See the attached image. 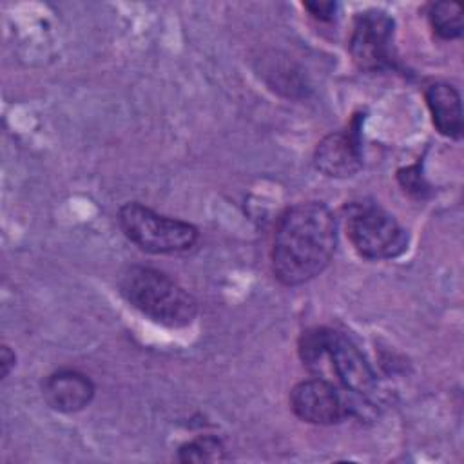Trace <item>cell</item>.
Listing matches in <instances>:
<instances>
[{
	"label": "cell",
	"instance_id": "1",
	"mask_svg": "<svg viewBox=\"0 0 464 464\" xmlns=\"http://www.w3.org/2000/svg\"><path fill=\"white\" fill-rule=\"evenodd\" d=\"M337 246V221L321 201L288 207L277 219L272 241V272L285 286H299L317 277Z\"/></svg>",
	"mask_w": 464,
	"mask_h": 464
},
{
	"label": "cell",
	"instance_id": "10",
	"mask_svg": "<svg viewBox=\"0 0 464 464\" xmlns=\"http://www.w3.org/2000/svg\"><path fill=\"white\" fill-rule=\"evenodd\" d=\"M424 100L439 134L450 140H460L464 130L460 92L446 82H435L426 87Z\"/></svg>",
	"mask_w": 464,
	"mask_h": 464
},
{
	"label": "cell",
	"instance_id": "7",
	"mask_svg": "<svg viewBox=\"0 0 464 464\" xmlns=\"http://www.w3.org/2000/svg\"><path fill=\"white\" fill-rule=\"evenodd\" d=\"M290 408L297 419L315 426L339 424L357 411L355 402L341 393L332 381L317 375L292 388Z\"/></svg>",
	"mask_w": 464,
	"mask_h": 464
},
{
	"label": "cell",
	"instance_id": "16",
	"mask_svg": "<svg viewBox=\"0 0 464 464\" xmlns=\"http://www.w3.org/2000/svg\"><path fill=\"white\" fill-rule=\"evenodd\" d=\"M14 361H16L14 352H13L7 344H2V348H0V368H2V379H5V377L11 373V370L14 368Z\"/></svg>",
	"mask_w": 464,
	"mask_h": 464
},
{
	"label": "cell",
	"instance_id": "15",
	"mask_svg": "<svg viewBox=\"0 0 464 464\" xmlns=\"http://www.w3.org/2000/svg\"><path fill=\"white\" fill-rule=\"evenodd\" d=\"M303 7L308 11V14L319 22H330L335 16L337 4L335 2H304Z\"/></svg>",
	"mask_w": 464,
	"mask_h": 464
},
{
	"label": "cell",
	"instance_id": "14",
	"mask_svg": "<svg viewBox=\"0 0 464 464\" xmlns=\"http://www.w3.org/2000/svg\"><path fill=\"white\" fill-rule=\"evenodd\" d=\"M397 181H399V185L402 187L404 192H408L415 198H424L430 190V185L426 183L419 163L399 169L397 170Z\"/></svg>",
	"mask_w": 464,
	"mask_h": 464
},
{
	"label": "cell",
	"instance_id": "9",
	"mask_svg": "<svg viewBox=\"0 0 464 464\" xmlns=\"http://www.w3.org/2000/svg\"><path fill=\"white\" fill-rule=\"evenodd\" d=\"M96 386L89 375L80 370L62 368L49 373L42 382L45 404L60 413H76L91 404Z\"/></svg>",
	"mask_w": 464,
	"mask_h": 464
},
{
	"label": "cell",
	"instance_id": "8",
	"mask_svg": "<svg viewBox=\"0 0 464 464\" xmlns=\"http://www.w3.org/2000/svg\"><path fill=\"white\" fill-rule=\"evenodd\" d=\"M361 120L353 116L352 121L339 130L326 134L314 150L315 169L335 179L352 178L362 169V143H361Z\"/></svg>",
	"mask_w": 464,
	"mask_h": 464
},
{
	"label": "cell",
	"instance_id": "3",
	"mask_svg": "<svg viewBox=\"0 0 464 464\" xmlns=\"http://www.w3.org/2000/svg\"><path fill=\"white\" fill-rule=\"evenodd\" d=\"M118 225L130 243L149 254H185L199 239V230L192 223L163 216L138 201L120 207Z\"/></svg>",
	"mask_w": 464,
	"mask_h": 464
},
{
	"label": "cell",
	"instance_id": "13",
	"mask_svg": "<svg viewBox=\"0 0 464 464\" xmlns=\"http://www.w3.org/2000/svg\"><path fill=\"white\" fill-rule=\"evenodd\" d=\"M227 459V448L216 435H199L178 448L179 462H221Z\"/></svg>",
	"mask_w": 464,
	"mask_h": 464
},
{
	"label": "cell",
	"instance_id": "6",
	"mask_svg": "<svg viewBox=\"0 0 464 464\" xmlns=\"http://www.w3.org/2000/svg\"><path fill=\"white\" fill-rule=\"evenodd\" d=\"M312 372L317 377L335 375L346 392L359 397H368L377 388V375L361 350L350 337L332 328H328L323 355Z\"/></svg>",
	"mask_w": 464,
	"mask_h": 464
},
{
	"label": "cell",
	"instance_id": "5",
	"mask_svg": "<svg viewBox=\"0 0 464 464\" xmlns=\"http://www.w3.org/2000/svg\"><path fill=\"white\" fill-rule=\"evenodd\" d=\"M393 18L382 9H366L357 13L352 24L348 51L353 63L366 72L392 69L393 54Z\"/></svg>",
	"mask_w": 464,
	"mask_h": 464
},
{
	"label": "cell",
	"instance_id": "2",
	"mask_svg": "<svg viewBox=\"0 0 464 464\" xmlns=\"http://www.w3.org/2000/svg\"><path fill=\"white\" fill-rule=\"evenodd\" d=\"M118 288L121 297L141 315L167 328H185L198 315V301L170 276L150 266H129Z\"/></svg>",
	"mask_w": 464,
	"mask_h": 464
},
{
	"label": "cell",
	"instance_id": "11",
	"mask_svg": "<svg viewBox=\"0 0 464 464\" xmlns=\"http://www.w3.org/2000/svg\"><path fill=\"white\" fill-rule=\"evenodd\" d=\"M261 76L265 78L266 85L288 98L304 96V80L301 72L294 67L288 58H263L261 65Z\"/></svg>",
	"mask_w": 464,
	"mask_h": 464
},
{
	"label": "cell",
	"instance_id": "12",
	"mask_svg": "<svg viewBox=\"0 0 464 464\" xmlns=\"http://www.w3.org/2000/svg\"><path fill=\"white\" fill-rule=\"evenodd\" d=\"M430 27L442 40H455L462 36V9L453 2H433L426 11Z\"/></svg>",
	"mask_w": 464,
	"mask_h": 464
},
{
	"label": "cell",
	"instance_id": "4",
	"mask_svg": "<svg viewBox=\"0 0 464 464\" xmlns=\"http://www.w3.org/2000/svg\"><path fill=\"white\" fill-rule=\"evenodd\" d=\"M346 234L355 252L370 261L395 259L410 243L406 228L375 203H352L346 208Z\"/></svg>",
	"mask_w": 464,
	"mask_h": 464
}]
</instances>
